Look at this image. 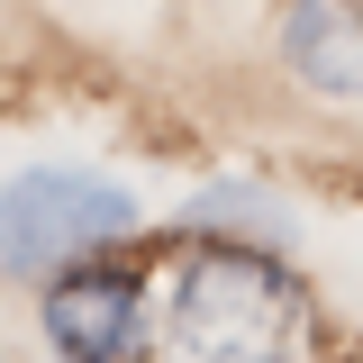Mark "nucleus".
I'll list each match as a JSON object with an SVG mask.
<instances>
[{
  "mask_svg": "<svg viewBox=\"0 0 363 363\" xmlns=\"http://www.w3.org/2000/svg\"><path fill=\"white\" fill-rule=\"evenodd\" d=\"M309 336V281L281 245L200 236L164 281V345L173 363H291Z\"/></svg>",
  "mask_w": 363,
  "mask_h": 363,
  "instance_id": "1",
  "label": "nucleus"
},
{
  "mask_svg": "<svg viewBox=\"0 0 363 363\" xmlns=\"http://www.w3.org/2000/svg\"><path fill=\"white\" fill-rule=\"evenodd\" d=\"M136 236V200L109 173L82 164H37V173L0 182V272L9 281H55Z\"/></svg>",
  "mask_w": 363,
  "mask_h": 363,
  "instance_id": "2",
  "label": "nucleus"
},
{
  "mask_svg": "<svg viewBox=\"0 0 363 363\" xmlns=\"http://www.w3.org/2000/svg\"><path fill=\"white\" fill-rule=\"evenodd\" d=\"M45 345L55 363H145V291L128 264H91L45 281Z\"/></svg>",
  "mask_w": 363,
  "mask_h": 363,
  "instance_id": "3",
  "label": "nucleus"
},
{
  "mask_svg": "<svg viewBox=\"0 0 363 363\" xmlns=\"http://www.w3.org/2000/svg\"><path fill=\"white\" fill-rule=\"evenodd\" d=\"M272 45L291 64V82L318 100H363V0H281Z\"/></svg>",
  "mask_w": 363,
  "mask_h": 363,
  "instance_id": "4",
  "label": "nucleus"
},
{
  "mask_svg": "<svg viewBox=\"0 0 363 363\" xmlns=\"http://www.w3.org/2000/svg\"><path fill=\"white\" fill-rule=\"evenodd\" d=\"M182 236H227V245H281L291 236V209L255 191V182H209L191 209H182Z\"/></svg>",
  "mask_w": 363,
  "mask_h": 363,
  "instance_id": "5",
  "label": "nucleus"
}]
</instances>
